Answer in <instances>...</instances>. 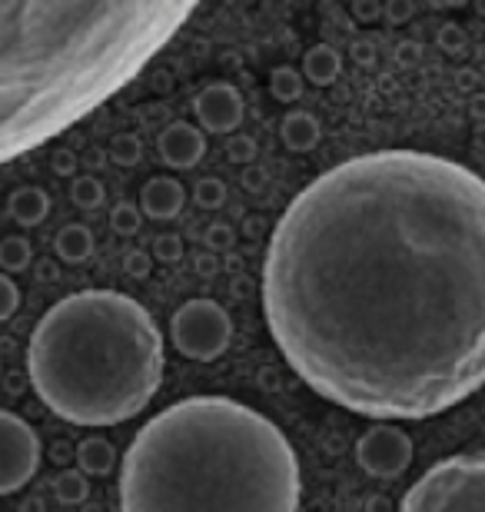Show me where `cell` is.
Returning <instances> with one entry per match:
<instances>
[{
    "label": "cell",
    "instance_id": "6da1fadb",
    "mask_svg": "<svg viewBox=\"0 0 485 512\" xmlns=\"http://www.w3.org/2000/svg\"><path fill=\"white\" fill-rule=\"evenodd\" d=\"M263 310L329 403L376 419L462 403L485 386V180L419 150L339 163L276 223Z\"/></svg>",
    "mask_w": 485,
    "mask_h": 512
},
{
    "label": "cell",
    "instance_id": "7a4b0ae2",
    "mask_svg": "<svg viewBox=\"0 0 485 512\" xmlns=\"http://www.w3.org/2000/svg\"><path fill=\"white\" fill-rule=\"evenodd\" d=\"M200 0H0V163L120 94Z\"/></svg>",
    "mask_w": 485,
    "mask_h": 512
},
{
    "label": "cell",
    "instance_id": "3957f363",
    "mask_svg": "<svg viewBox=\"0 0 485 512\" xmlns=\"http://www.w3.org/2000/svg\"><path fill=\"white\" fill-rule=\"evenodd\" d=\"M123 512H296L290 439L256 409L196 396L140 429L120 469Z\"/></svg>",
    "mask_w": 485,
    "mask_h": 512
},
{
    "label": "cell",
    "instance_id": "277c9868",
    "mask_svg": "<svg viewBox=\"0 0 485 512\" xmlns=\"http://www.w3.org/2000/svg\"><path fill=\"white\" fill-rule=\"evenodd\" d=\"M27 373L37 396L67 423H127L163 380V336L130 296L74 293L37 323Z\"/></svg>",
    "mask_w": 485,
    "mask_h": 512
},
{
    "label": "cell",
    "instance_id": "5b68a950",
    "mask_svg": "<svg viewBox=\"0 0 485 512\" xmlns=\"http://www.w3.org/2000/svg\"><path fill=\"white\" fill-rule=\"evenodd\" d=\"M399 512H485V456H452L432 466Z\"/></svg>",
    "mask_w": 485,
    "mask_h": 512
},
{
    "label": "cell",
    "instance_id": "8992f818",
    "mask_svg": "<svg viewBox=\"0 0 485 512\" xmlns=\"http://www.w3.org/2000/svg\"><path fill=\"white\" fill-rule=\"evenodd\" d=\"M170 333H173V343H177V350L183 356L200 360V363H210L226 350V346H230L233 323H230V316H226V310L220 303L190 300L173 313Z\"/></svg>",
    "mask_w": 485,
    "mask_h": 512
},
{
    "label": "cell",
    "instance_id": "52a82bcc",
    "mask_svg": "<svg viewBox=\"0 0 485 512\" xmlns=\"http://www.w3.org/2000/svg\"><path fill=\"white\" fill-rule=\"evenodd\" d=\"M40 466V439L17 413L0 409V496H10L30 483Z\"/></svg>",
    "mask_w": 485,
    "mask_h": 512
},
{
    "label": "cell",
    "instance_id": "ba28073f",
    "mask_svg": "<svg viewBox=\"0 0 485 512\" xmlns=\"http://www.w3.org/2000/svg\"><path fill=\"white\" fill-rule=\"evenodd\" d=\"M412 463V443L399 426L379 423L359 439V466L373 476H399Z\"/></svg>",
    "mask_w": 485,
    "mask_h": 512
},
{
    "label": "cell",
    "instance_id": "9c48e42d",
    "mask_svg": "<svg viewBox=\"0 0 485 512\" xmlns=\"http://www.w3.org/2000/svg\"><path fill=\"white\" fill-rule=\"evenodd\" d=\"M200 117L206 120L210 130H230L236 124V117H240V100H236L233 90H226V87L206 90L200 100Z\"/></svg>",
    "mask_w": 485,
    "mask_h": 512
},
{
    "label": "cell",
    "instance_id": "30bf717a",
    "mask_svg": "<svg viewBox=\"0 0 485 512\" xmlns=\"http://www.w3.org/2000/svg\"><path fill=\"white\" fill-rule=\"evenodd\" d=\"M80 463H84V469H90V473H107L113 463V449L103 443V439H90V443H84V449H80Z\"/></svg>",
    "mask_w": 485,
    "mask_h": 512
},
{
    "label": "cell",
    "instance_id": "8fae6325",
    "mask_svg": "<svg viewBox=\"0 0 485 512\" xmlns=\"http://www.w3.org/2000/svg\"><path fill=\"white\" fill-rule=\"evenodd\" d=\"M17 286L7 280V276H0V320H4V316H10L17 310Z\"/></svg>",
    "mask_w": 485,
    "mask_h": 512
},
{
    "label": "cell",
    "instance_id": "7c38bea8",
    "mask_svg": "<svg viewBox=\"0 0 485 512\" xmlns=\"http://www.w3.org/2000/svg\"><path fill=\"white\" fill-rule=\"evenodd\" d=\"M436 4H462V0H436Z\"/></svg>",
    "mask_w": 485,
    "mask_h": 512
}]
</instances>
